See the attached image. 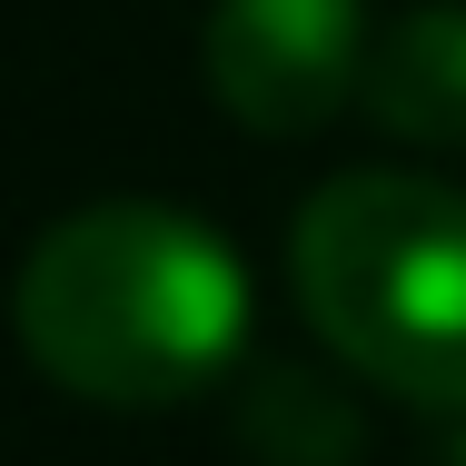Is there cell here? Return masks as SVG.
I'll return each instance as SVG.
<instances>
[{"instance_id":"3","label":"cell","mask_w":466,"mask_h":466,"mask_svg":"<svg viewBox=\"0 0 466 466\" xmlns=\"http://www.w3.org/2000/svg\"><path fill=\"white\" fill-rule=\"evenodd\" d=\"M368 0H218L198 70L218 109L258 139H308L368 90Z\"/></svg>"},{"instance_id":"4","label":"cell","mask_w":466,"mask_h":466,"mask_svg":"<svg viewBox=\"0 0 466 466\" xmlns=\"http://www.w3.org/2000/svg\"><path fill=\"white\" fill-rule=\"evenodd\" d=\"M368 119L387 139L417 149H457L466 139V0H427L407 20H387L368 50Z\"/></svg>"},{"instance_id":"2","label":"cell","mask_w":466,"mask_h":466,"mask_svg":"<svg viewBox=\"0 0 466 466\" xmlns=\"http://www.w3.org/2000/svg\"><path fill=\"white\" fill-rule=\"evenodd\" d=\"M288 279L368 387L466 417V188L427 169L328 179L288 228Z\"/></svg>"},{"instance_id":"1","label":"cell","mask_w":466,"mask_h":466,"mask_svg":"<svg viewBox=\"0 0 466 466\" xmlns=\"http://www.w3.org/2000/svg\"><path fill=\"white\" fill-rule=\"evenodd\" d=\"M10 328L30 368L90 407H179L248 348L238 248L159 198H99L30 238Z\"/></svg>"}]
</instances>
